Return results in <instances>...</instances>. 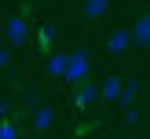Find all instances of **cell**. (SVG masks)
Wrapping results in <instances>:
<instances>
[{
    "instance_id": "cell-1",
    "label": "cell",
    "mask_w": 150,
    "mask_h": 139,
    "mask_svg": "<svg viewBox=\"0 0 150 139\" xmlns=\"http://www.w3.org/2000/svg\"><path fill=\"white\" fill-rule=\"evenodd\" d=\"M88 73H92V59H88V51H84V48L70 51V55H66V70H62V80H70V84L77 88V84H84V80H88Z\"/></svg>"
},
{
    "instance_id": "cell-7",
    "label": "cell",
    "mask_w": 150,
    "mask_h": 139,
    "mask_svg": "<svg viewBox=\"0 0 150 139\" xmlns=\"http://www.w3.org/2000/svg\"><path fill=\"white\" fill-rule=\"evenodd\" d=\"M44 70H48L51 77H62V70H66V51H48V59H44Z\"/></svg>"
},
{
    "instance_id": "cell-15",
    "label": "cell",
    "mask_w": 150,
    "mask_h": 139,
    "mask_svg": "<svg viewBox=\"0 0 150 139\" xmlns=\"http://www.w3.org/2000/svg\"><path fill=\"white\" fill-rule=\"evenodd\" d=\"M0 121H7V102H0Z\"/></svg>"
},
{
    "instance_id": "cell-8",
    "label": "cell",
    "mask_w": 150,
    "mask_h": 139,
    "mask_svg": "<svg viewBox=\"0 0 150 139\" xmlns=\"http://www.w3.org/2000/svg\"><path fill=\"white\" fill-rule=\"evenodd\" d=\"M121 84H125L121 77H106V80H103V84H99V99L114 102V99H117V92H121Z\"/></svg>"
},
{
    "instance_id": "cell-10",
    "label": "cell",
    "mask_w": 150,
    "mask_h": 139,
    "mask_svg": "<svg viewBox=\"0 0 150 139\" xmlns=\"http://www.w3.org/2000/svg\"><path fill=\"white\" fill-rule=\"evenodd\" d=\"M110 11V0H84V15L88 18H103Z\"/></svg>"
},
{
    "instance_id": "cell-12",
    "label": "cell",
    "mask_w": 150,
    "mask_h": 139,
    "mask_svg": "<svg viewBox=\"0 0 150 139\" xmlns=\"http://www.w3.org/2000/svg\"><path fill=\"white\" fill-rule=\"evenodd\" d=\"M0 139H18V124L15 121H0Z\"/></svg>"
},
{
    "instance_id": "cell-13",
    "label": "cell",
    "mask_w": 150,
    "mask_h": 139,
    "mask_svg": "<svg viewBox=\"0 0 150 139\" xmlns=\"http://www.w3.org/2000/svg\"><path fill=\"white\" fill-rule=\"evenodd\" d=\"M125 124H143V110L128 106V114H125Z\"/></svg>"
},
{
    "instance_id": "cell-9",
    "label": "cell",
    "mask_w": 150,
    "mask_h": 139,
    "mask_svg": "<svg viewBox=\"0 0 150 139\" xmlns=\"http://www.w3.org/2000/svg\"><path fill=\"white\" fill-rule=\"evenodd\" d=\"M51 121H55V110H51V106H37V110H33V128H37V132L51 128Z\"/></svg>"
},
{
    "instance_id": "cell-11",
    "label": "cell",
    "mask_w": 150,
    "mask_h": 139,
    "mask_svg": "<svg viewBox=\"0 0 150 139\" xmlns=\"http://www.w3.org/2000/svg\"><path fill=\"white\" fill-rule=\"evenodd\" d=\"M55 33H59V29L51 26V22H44V26H40V48H51V40H55Z\"/></svg>"
},
{
    "instance_id": "cell-5",
    "label": "cell",
    "mask_w": 150,
    "mask_h": 139,
    "mask_svg": "<svg viewBox=\"0 0 150 139\" xmlns=\"http://www.w3.org/2000/svg\"><path fill=\"white\" fill-rule=\"evenodd\" d=\"M128 33H132V44L146 48V44H150V15H139V18H136V26H132Z\"/></svg>"
},
{
    "instance_id": "cell-6",
    "label": "cell",
    "mask_w": 150,
    "mask_h": 139,
    "mask_svg": "<svg viewBox=\"0 0 150 139\" xmlns=\"http://www.w3.org/2000/svg\"><path fill=\"white\" fill-rule=\"evenodd\" d=\"M136 99H139V80H128V84H121V92H117V99H114V102H117L121 110H128Z\"/></svg>"
},
{
    "instance_id": "cell-2",
    "label": "cell",
    "mask_w": 150,
    "mask_h": 139,
    "mask_svg": "<svg viewBox=\"0 0 150 139\" xmlns=\"http://www.w3.org/2000/svg\"><path fill=\"white\" fill-rule=\"evenodd\" d=\"M73 102H77L81 110H92L95 102H99V84H92V80L77 84V95H73Z\"/></svg>"
},
{
    "instance_id": "cell-4",
    "label": "cell",
    "mask_w": 150,
    "mask_h": 139,
    "mask_svg": "<svg viewBox=\"0 0 150 139\" xmlns=\"http://www.w3.org/2000/svg\"><path fill=\"white\" fill-rule=\"evenodd\" d=\"M106 48H110V55H125V51L132 48V33L128 29H114V33L106 37Z\"/></svg>"
},
{
    "instance_id": "cell-14",
    "label": "cell",
    "mask_w": 150,
    "mask_h": 139,
    "mask_svg": "<svg viewBox=\"0 0 150 139\" xmlns=\"http://www.w3.org/2000/svg\"><path fill=\"white\" fill-rule=\"evenodd\" d=\"M7 62H11V51H7V48H0V70H7Z\"/></svg>"
},
{
    "instance_id": "cell-3",
    "label": "cell",
    "mask_w": 150,
    "mask_h": 139,
    "mask_svg": "<svg viewBox=\"0 0 150 139\" xmlns=\"http://www.w3.org/2000/svg\"><path fill=\"white\" fill-rule=\"evenodd\" d=\"M4 33H7V40L11 44H22L29 37V26H26V18H22V15H11V18H7V26H4Z\"/></svg>"
}]
</instances>
